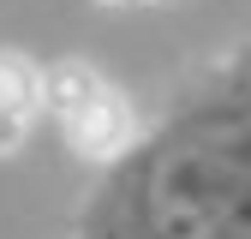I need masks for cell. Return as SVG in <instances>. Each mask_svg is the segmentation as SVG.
<instances>
[{"label": "cell", "mask_w": 251, "mask_h": 239, "mask_svg": "<svg viewBox=\"0 0 251 239\" xmlns=\"http://www.w3.org/2000/svg\"><path fill=\"white\" fill-rule=\"evenodd\" d=\"M72 239H251V42L108 162Z\"/></svg>", "instance_id": "6da1fadb"}, {"label": "cell", "mask_w": 251, "mask_h": 239, "mask_svg": "<svg viewBox=\"0 0 251 239\" xmlns=\"http://www.w3.org/2000/svg\"><path fill=\"white\" fill-rule=\"evenodd\" d=\"M96 90H102V78L90 72L84 60H54V66L42 72V108H48L54 120H72Z\"/></svg>", "instance_id": "277c9868"}, {"label": "cell", "mask_w": 251, "mask_h": 239, "mask_svg": "<svg viewBox=\"0 0 251 239\" xmlns=\"http://www.w3.org/2000/svg\"><path fill=\"white\" fill-rule=\"evenodd\" d=\"M60 126H66L72 149H78V156H90V162H114L120 149L138 138V120H132V108H126V96H120V90H108V84H102L72 120H60Z\"/></svg>", "instance_id": "7a4b0ae2"}, {"label": "cell", "mask_w": 251, "mask_h": 239, "mask_svg": "<svg viewBox=\"0 0 251 239\" xmlns=\"http://www.w3.org/2000/svg\"><path fill=\"white\" fill-rule=\"evenodd\" d=\"M102 6H120V0H102Z\"/></svg>", "instance_id": "5b68a950"}, {"label": "cell", "mask_w": 251, "mask_h": 239, "mask_svg": "<svg viewBox=\"0 0 251 239\" xmlns=\"http://www.w3.org/2000/svg\"><path fill=\"white\" fill-rule=\"evenodd\" d=\"M36 114H42V72L24 54H0V156L24 143Z\"/></svg>", "instance_id": "3957f363"}]
</instances>
